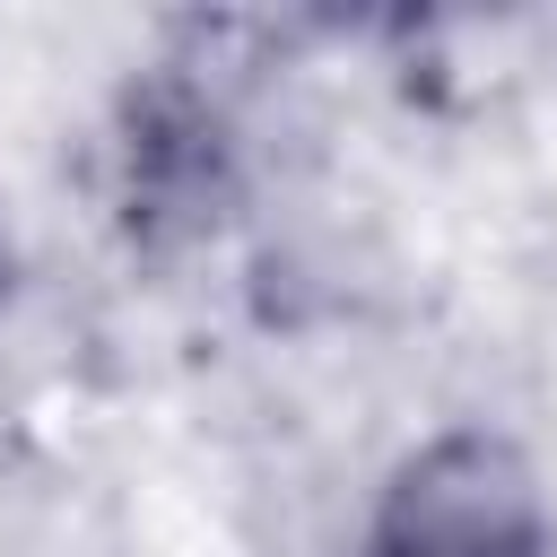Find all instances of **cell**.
<instances>
[{"label": "cell", "instance_id": "cell-1", "mask_svg": "<svg viewBox=\"0 0 557 557\" xmlns=\"http://www.w3.org/2000/svg\"><path fill=\"white\" fill-rule=\"evenodd\" d=\"M96 157H104V218L148 261L200 252L244 209V131L226 96L183 61H148L122 78Z\"/></svg>", "mask_w": 557, "mask_h": 557}, {"label": "cell", "instance_id": "cell-2", "mask_svg": "<svg viewBox=\"0 0 557 557\" xmlns=\"http://www.w3.org/2000/svg\"><path fill=\"white\" fill-rule=\"evenodd\" d=\"M548 548L557 513L540 461L505 426L470 418L435 426L383 470L348 557H548Z\"/></svg>", "mask_w": 557, "mask_h": 557}, {"label": "cell", "instance_id": "cell-3", "mask_svg": "<svg viewBox=\"0 0 557 557\" xmlns=\"http://www.w3.org/2000/svg\"><path fill=\"white\" fill-rule=\"evenodd\" d=\"M9 270H17V261H9V235H0V305H9Z\"/></svg>", "mask_w": 557, "mask_h": 557}]
</instances>
